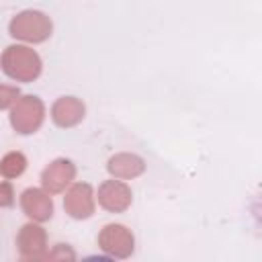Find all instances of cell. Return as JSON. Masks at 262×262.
<instances>
[{
  "instance_id": "cell-1",
  "label": "cell",
  "mask_w": 262,
  "mask_h": 262,
  "mask_svg": "<svg viewBox=\"0 0 262 262\" xmlns=\"http://www.w3.org/2000/svg\"><path fill=\"white\" fill-rule=\"evenodd\" d=\"M0 68L8 78L29 84L41 76L43 63L35 49L27 45H8L0 55Z\"/></svg>"
},
{
  "instance_id": "cell-2",
  "label": "cell",
  "mask_w": 262,
  "mask_h": 262,
  "mask_svg": "<svg viewBox=\"0 0 262 262\" xmlns=\"http://www.w3.org/2000/svg\"><path fill=\"white\" fill-rule=\"evenodd\" d=\"M51 31H53V23L41 10H23L16 16H12L8 25L10 37L27 43H43L45 39L51 37Z\"/></svg>"
},
{
  "instance_id": "cell-3",
  "label": "cell",
  "mask_w": 262,
  "mask_h": 262,
  "mask_svg": "<svg viewBox=\"0 0 262 262\" xmlns=\"http://www.w3.org/2000/svg\"><path fill=\"white\" fill-rule=\"evenodd\" d=\"M43 119H45V104L39 96L33 94L20 96L10 108V125L20 135H31L39 131Z\"/></svg>"
},
{
  "instance_id": "cell-4",
  "label": "cell",
  "mask_w": 262,
  "mask_h": 262,
  "mask_svg": "<svg viewBox=\"0 0 262 262\" xmlns=\"http://www.w3.org/2000/svg\"><path fill=\"white\" fill-rule=\"evenodd\" d=\"M98 246L113 258H129L135 250V239L131 229H127L121 223H111L104 225L98 233Z\"/></svg>"
},
{
  "instance_id": "cell-5",
  "label": "cell",
  "mask_w": 262,
  "mask_h": 262,
  "mask_svg": "<svg viewBox=\"0 0 262 262\" xmlns=\"http://www.w3.org/2000/svg\"><path fill=\"white\" fill-rule=\"evenodd\" d=\"M63 209L74 219H88L94 215V190L88 182H76L63 196Z\"/></svg>"
},
{
  "instance_id": "cell-6",
  "label": "cell",
  "mask_w": 262,
  "mask_h": 262,
  "mask_svg": "<svg viewBox=\"0 0 262 262\" xmlns=\"http://www.w3.org/2000/svg\"><path fill=\"white\" fill-rule=\"evenodd\" d=\"M76 178V166L68 158H57L41 172V184L49 194L63 192Z\"/></svg>"
},
{
  "instance_id": "cell-7",
  "label": "cell",
  "mask_w": 262,
  "mask_h": 262,
  "mask_svg": "<svg viewBox=\"0 0 262 262\" xmlns=\"http://www.w3.org/2000/svg\"><path fill=\"white\" fill-rule=\"evenodd\" d=\"M96 199H98V205L102 209H106L108 213H123L131 207L133 192L123 180L113 178V180H104L98 186V196Z\"/></svg>"
},
{
  "instance_id": "cell-8",
  "label": "cell",
  "mask_w": 262,
  "mask_h": 262,
  "mask_svg": "<svg viewBox=\"0 0 262 262\" xmlns=\"http://www.w3.org/2000/svg\"><path fill=\"white\" fill-rule=\"evenodd\" d=\"M16 246L23 260H41L47 254V231L37 223H27L16 235Z\"/></svg>"
},
{
  "instance_id": "cell-9",
  "label": "cell",
  "mask_w": 262,
  "mask_h": 262,
  "mask_svg": "<svg viewBox=\"0 0 262 262\" xmlns=\"http://www.w3.org/2000/svg\"><path fill=\"white\" fill-rule=\"evenodd\" d=\"M20 209L29 219L43 223L53 215V201L45 188H27L20 194Z\"/></svg>"
},
{
  "instance_id": "cell-10",
  "label": "cell",
  "mask_w": 262,
  "mask_h": 262,
  "mask_svg": "<svg viewBox=\"0 0 262 262\" xmlns=\"http://www.w3.org/2000/svg\"><path fill=\"white\" fill-rule=\"evenodd\" d=\"M84 115H86V106L76 96H61L51 106V121L61 129L76 127L84 119Z\"/></svg>"
},
{
  "instance_id": "cell-11",
  "label": "cell",
  "mask_w": 262,
  "mask_h": 262,
  "mask_svg": "<svg viewBox=\"0 0 262 262\" xmlns=\"http://www.w3.org/2000/svg\"><path fill=\"white\" fill-rule=\"evenodd\" d=\"M106 170H108V174H111L113 178L131 180V178H137L139 174H143L145 162H143V158H139V156H135V154L121 151V154H115V156L108 158Z\"/></svg>"
},
{
  "instance_id": "cell-12",
  "label": "cell",
  "mask_w": 262,
  "mask_h": 262,
  "mask_svg": "<svg viewBox=\"0 0 262 262\" xmlns=\"http://www.w3.org/2000/svg\"><path fill=\"white\" fill-rule=\"evenodd\" d=\"M25 168H27V158L20 151H8L0 160V174L4 178H16L25 172Z\"/></svg>"
},
{
  "instance_id": "cell-13",
  "label": "cell",
  "mask_w": 262,
  "mask_h": 262,
  "mask_svg": "<svg viewBox=\"0 0 262 262\" xmlns=\"http://www.w3.org/2000/svg\"><path fill=\"white\" fill-rule=\"evenodd\" d=\"M18 98H20V90H18L16 86L0 84V111L10 108Z\"/></svg>"
},
{
  "instance_id": "cell-14",
  "label": "cell",
  "mask_w": 262,
  "mask_h": 262,
  "mask_svg": "<svg viewBox=\"0 0 262 262\" xmlns=\"http://www.w3.org/2000/svg\"><path fill=\"white\" fill-rule=\"evenodd\" d=\"M45 258H47V260H74L76 254L72 252V248H70L68 244H57L51 252L45 254Z\"/></svg>"
},
{
  "instance_id": "cell-15",
  "label": "cell",
  "mask_w": 262,
  "mask_h": 262,
  "mask_svg": "<svg viewBox=\"0 0 262 262\" xmlns=\"http://www.w3.org/2000/svg\"><path fill=\"white\" fill-rule=\"evenodd\" d=\"M14 205V188L10 182H0V209Z\"/></svg>"
}]
</instances>
